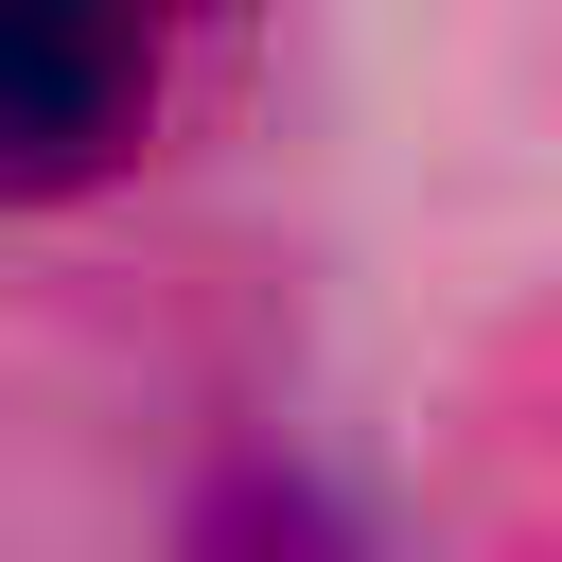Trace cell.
Returning <instances> with one entry per match:
<instances>
[{
	"label": "cell",
	"instance_id": "obj_1",
	"mask_svg": "<svg viewBox=\"0 0 562 562\" xmlns=\"http://www.w3.org/2000/svg\"><path fill=\"white\" fill-rule=\"evenodd\" d=\"M158 105V35L140 0H0V211L88 193Z\"/></svg>",
	"mask_w": 562,
	"mask_h": 562
},
{
	"label": "cell",
	"instance_id": "obj_2",
	"mask_svg": "<svg viewBox=\"0 0 562 562\" xmlns=\"http://www.w3.org/2000/svg\"><path fill=\"white\" fill-rule=\"evenodd\" d=\"M140 18H158V0H140Z\"/></svg>",
	"mask_w": 562,
	"mask_h": 562
}]
</instances>
